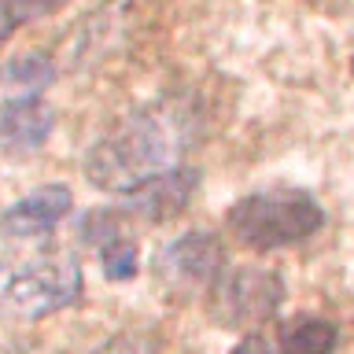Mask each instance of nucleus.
Listing matches in <instances>:
<instances>
[{
  "label": "nucleus",
  "instance_id": "f257e3e1",
  "mask_svg": "<svg viewBox=\"0 0 354 354\" xmlns=\"http://www.w3.org/2000/svg\"><path fill=\"white\" fill-rule=\"evenodd\" d=\"M196 137V111L185 100H159L111 126L85 155V177L104 192L129 196L181 166Z\"/></svg>",
  "mask_w": 354,
  "mask_h": 354
},
{
  "label": "nucleus",
  "instance_id": "f03ea898",
  "mask_svg": "<svg viewBox=\"0 0 354 354\" xmlns=\"http://www.w3.org/2000/svg\"><path fill=\"white\" fill-rule=\"evenodd\" d=\"M225 225L243 248L281 251L314 236L325 225V207L303 188H262L229 207Z\"/></svg>",
  "mask_w": 354,
  "mask_h": 354
},
{
  "label": "nucleus",
  "instance_id": "7ed1b4c3",
  "mask_svg": "<svg viewBox=\"0 0 354 354\" xmlns=\"http://www.w3.org/2000/svg\"><path fill=\"white\" fill-rule=\"evenodd\" d=\"M284 303V281L262 266H236L207 292V310L221 328H254L277 317Z\"/></svg>",
  "mask_w": 354,
  "mask_h": 354
},
{
  "label": "nucleus",
  "instance_id": "20e7f679",
  "mask_svg": "<svg viewBox=\"0 0 354 354\" xmlns=\"http://www.w3.org/2000/svg\"><path fill=\"white\" fill-rule=\"evenodd\" d=\"M0 295H4L8 306H15L26 317L55 314V310L74 306L77 295H82V266L66 254L22 262L19 270L8 273Z\"/></svg>",
  "mask_w": 354,
  "mask_h": 354
},
{
  "label": "nucleus",
  "instance_id": "39448f33",
  "mask_svg": "<svg viewBox=\"0 0 354 354\" xmlns=\"http://www.w3.org/2000/svg\"><path fill=\"white\" fill-rule=\"evenodd\" d=\"M159 270L162 284L170 292H192V295H203L218 284V277L229 270L225 266V248L214 232H185V236L170 240L166 248L159 251Z\"/></svg>",
  "mask_w": 354,
  "mask_h": 354
},
{
  "label": "nucleus",
  "instance_id": "423d86ee",
  "mask_svg": "<svg viewBox=\"0 0 354 354\" xmlns=\"http://www.w3.org/2000/svg\"><path fill=\"white\" fill-rule=\"evenodd\" d=\"M196 185H199L196 170L177 166V170L155 177V181H148V185H140L137 192L118 196L122 199L118 210L126 218H140V221H170L188 207V199L196 196Z\"/></svg>",
  "mask_w": 354,
  "mask_h": 354
},
{
  "label": "nucleus",
  "instance_id": "0eeeda50",
  "mask_svg": "<svg viewBox=\"0 0 354 354\" xmlns=\"http://www.w3.org/2000/svg\"><path fill=\"white\" fill-rule=\"evenodd\" d=\"M74 196L66 185H44L33 188L30 196L15 199L4 214H0V229L15 240H30V236H48L59 221L71 214Z\"/></svg>",
  "mask_w": 354,
  "mask_h": 354
},
{
  "label": "nucleus",
  "instance_id": "6e6552de",
  "mask_svg": "<svg viewBox=\"0 0 354 354\" xmlns=\"http://www.w3.org/2000/svg\"><path fill=\"white\" fill-rule=\"evenodd\" d=\"M55 111L41 96H11L0 107V140L15 151H33L52 137Z\"/></svg>",
  "mask_w": 354,
  "mask_h": 354
},
{
  "label": "nucleus",
  "instance_id": "1a4fd4ad",
  "mask_svg": "<svg viewBox=\"0 0 354 354\" xmlns=\"http://www.w3.org/2000/svg\"><path fill=\"white\" fill-rule=\"evenodd\" d=\"M273 343H277V354H336L339 328L328 317L299 314L292 321H284Z\"/></svg>",
  "mask_w": 354,
  "mask_h": 354
},
{
  "label": "nucleus",
  "instance_id": "9d476101",
  "mask_svg": "<svg viewBox=\"0 0 354 354\" xmlns=\"http://www.w3.org/2000/svg\"><path fill=\"white\" fill-rule=\"evenodd\" d=\"M52 82H55V66L44 52L15 55V59H8L0 66V85H4L8 100L11 96H41Z\"/></svg>",
  "mask_w": 354,
  "mask_h": 354
},
{
  "label": "nucleus",
  "instance_id": "9b49d317",
  "mask_svg": "<svg viewBox=\"0 0 354 354\" xmlns=\"http://www.w3.org/2000/svg\"><path fill=\"white\" fill-rule=\"evenodd\" d=\"M93 354H159V339L151 332L126 328V332H115L111 339H104Z\"/></svg>",
  "mask_w": 354,
  "mask_h": 354
},
{
  "label": "nucleus",
  "instance_id": "f8f14e48",
  "mask_svg": "<svg viewBox=\"0 0 354 354\" xmlns=\"http://www.w3.org/2000/svg\"><path fill=\"white\" fill-rule=\"evenodd\" d=\"M71 0H0V8L8 11V19L15 22V30L22 22H37V19H48L55 15L59 8H66Z\"/></svg>",
  "mask_w": 354,
  "mask_h": 354
},
{
  "label": "nucleus",
  "instance_id": "ddd939ff",
  "mask_svg": "<svg viewBox=\"0 0 354 354\" xmlns=\"http://www.w3.org/2000/svg\"><path fill=\"white\" fill-rule=\"evenodd\" d=\"M229 354H277V343L266 339V336H259V332H251V336H243Z\"/></svg>",
  "mask_w": 354,
  "mask_h": 354
},
{
  "label": "nucleus",
  "instance_id": "4468645a",
  "mask_svg": "<svg viewBox=\"0 0 354 354\" xmlns=\"http://www.w3.org/2000/svg\"><path fill=\"white\" fill-rule=\"evenodd\" d=\"M11 33H15V22H11V19H8V11L0 8V48L8 44V37H11Z\"/></svg>",
  "mask_w": 354,
  "mask_h": 354
}]
</instances>
